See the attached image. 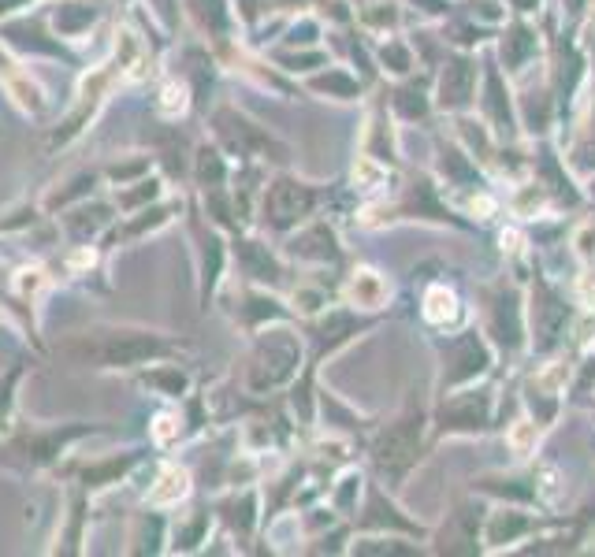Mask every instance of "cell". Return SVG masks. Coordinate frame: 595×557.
Masks as SVG:
<instances>
[{
  "mask_svg": "<svg viewBox=\"0 0 595 557\" xmlns=\"http://www.w3.org/2000/svg\"><path fill=\"white\" fill-rule=\"evenodd\" d=\"M56 353L75 368H93V372H131L146 364L168 361L179 353V342L149 327H119L97 324L86 331H71L60 338Z\"/></svg>",
  "mask_w": 595,
  "mask_h": 557,
  "instance_id": "6da1fadb",
  "label": "cell"
},
{
  "mask_svg": "<svg viewBox=\"0 0 595 557\" xmlns=\"http://www.w3.org/2000/svg\"><path fill=\"white\" fill-rule=\"evenodd\" d=\"M93 424H60V428H30L12 439V454H19L30 468H45L67 454V446L93 435Z\"/></svg>",
  "mask_w": 595,
  "mask_h": 557,
  "instance_id": "7a4b0ae2",
  "label": "cell"
},
{
  "mask_svg": "<svg viewBox=\"0 0 595 557\" xmlns=\"http://www.w3.org/2000/svg\"><path fill=\"white\" fill-rule=\"evenodd\" d=\"M294 364H298V346L283 331H268L250 357V372H246L250 390H272L287 383L294 376Z\"/></svg>",
  "mask_w": 595,
  "mask_h": 557,
  "instance_id": "3957f363",
  "label": "cell"
},
{
  "mask_svg": "<svg viewBox=\"0 0 595 557\" xmlns=\"http://www.w3.org/2000/svg\"><path fill=\"white\" fill-rule=\"evenodd\" d=\"M317 205V190L298 179H276L265 194V223L276 231H291Z\"/></svg>",
  "mask_w": 595,
  "mask_h": 557,
  "instance_id": "277c9868",
  "label": "cell"
},
{
  "mask_svg": "<svg viewBox=\"0 0 595 557\" xmlns=\"http://www.w3.org/2000/svg\"><path fill=\"white\" fill-rule=\"evenodd\" d=\"M212 130H216V138H220V145H224L227 153L235 156H261L268 149H279L276 138L265 127H257L253 119H246L235 108H216Z\"/></svg>",
  "mask_w": 595,
  "mask_h": 557,
  "instance_id": "5b68a950",
  "label": "cell"
},
{
  "mask_svg": "<svg viewBox=\"0 0 595 557\" xmlns=\"http://www.w3.org/2000/svg\"><path fill=\"white\" fill-rule=\"evenodd\" d=\"M417 435H421V428H417L413 420H406V424L384 431L380 442H376V461H380V468L402 472V468L410 465L413 454H417Z\"/></svg>",
  "mask_w": 595,
  "mask_h": 557,
  "instance_id": "8992f818",
  "label": "cell"
},
{
  "mask_svg": "<svg viewBox=\"0 0 595 557\" xmlns=\"http://www.w3.org/2000/svg\"><path fill=\"white\" fill-rule=\"evenodd\" d=\"M138 383L149 387L153 394H160V398H183L186 390H190V376L172 361H157L138 368Z\"/></svg>",
  "mask_w": 595,
  "mask_h": 557,
  "instance_id": "52a82bcc",
  "label": "cell"
},
{
  "mask_svg": "<svg viewBox=\"0 0 595 557\" xmlns=\"http://www.w3.org/2000/svg\"><path fill=\"white\" fill-rule=\"evenodd\" d=\"M97 23V4H82V0H60L53 8V34L56 38L75 41L82 38L90 26Z\"/></svg>",
  "mask_w": 595,
  "mask_h": 557,
  "instance_id": "ba28073f",
  "label": "cell"
},
{
  "mask_svg": "<svg viewBox=\"0 0 595 557\" xmlns=\"http://www.w3.org/2000/svg\"><path fill=\"white\" fill-rule=\"evenodd\" d=\"M186 494H190V476H186V468L164 465L157 472V483H149L146 502L153 509H172V506H179V502H183Z\"/></svg>",
  "mask_w": 595,
  "mask_h": 557,
  "instance_id": "9c48e42d",
  "label": "cell"
},
{
  "mask_svg": "<svg viewBox=\"0 0 595 557\" xmlns=\"http://www.w3.org/2000/svg\"><path fill=\"white\" fill-rule=\"evenodd\" d=\"M131 465H134V454L101 457V461H90V465H82L79 480H82V487H86V491L97 494V491H105V487H112V483L123 480V472H127Z\"/></svg>",
  "mask_w": 595,
  "mask_h": 557,
  "instance_id": "30bf717a",
  "label": "cell"
},
{
  "mask_svg": "<svg viewBox=\"0 0 595 557\" xmlns=\"http://www.w3.org/2000/svg\"><path fill=\"white\" fill-rule=\"evenodd\" d=\"M112 223V208L108 205H79L71 208V212H64V227L71 231V238L75 242H90V234H101Z\"/></svg>",
  "mask_w": 595,
  "mask_h": 557,
  "instance_id": "8fae6325",
  "label": "cell"
},
{
  "mask_svg": "<svg viewBox=\"0 0 595 557\" xmlns=\"http://www.w3.org/2000/svg\"><path fill=\"white\" fill-rule=\"evenodd\" d=\"M160 197H164V182L142 175V179L127 182V186H119V190H116V205L123 208V212H138V208L157 205Z\"/></svg>",
  "mask_w": 595,
  "mask_h": 557,
  "instance_id": "7c38bea8",
  "label": "cell"
},
{
  "mask_svg": "<svg viewBox=\"0 0 595 557\" xmlns=\"http://www.w3.org/2000/svg\"><path fill=\"white\" fill-rule=\"evenodd\" d=\"M172 212H179V205L175 201H168V205H153V208H138L134 216L138 220H131V223H123V231H112V238H142V234H153V231H160V227H168V220H172Z\"/></svg>",
  "mask_w": 595,
  "mask_h": 557,
  "instance_id": "4fadbf2b",
  "label": "cell"
},
{
  "mask_svg": "<svg viewBox=\"0 0 595 557\" xmlns=\"http://www.w3.org/2000/svg\"><path fill=\"white\" fill-rule=\"evenodd\" d=\"M473 64H465V60H454L447 67V75H443V104L450 108H462L469 97H473Z\"/></svg>",
  "mask_w": 595,
  "mask_h": 557,
  "instance_id": "5bb4252c",
  "label": "cell"
},
{
  "mask_svg": "<svg viewBox=\"0 0 595 557\" xmlns=\"http://www.w3.org/2000/svg\"><path fill=\"white\" fill-rule=\"evenodd\" d=\"M238 260H242V272L250 275V279H261V283H276L279 279L276 260L268 257L257 242H238Z\"/></svg>",
  "mask_w": 595,
  "mask_h": 557,
  "instance_id": "9a60e30c",
  "label": "cell"
},
{
  "mask_svg": "<svg viewBox=\"0 0 595 557\" xmlns=\"http://www.w3.org/2000/svg\"><path fill=\"white\" fill-rule=\"evenodd\" d=\"M205 535H209V513L198 509V513L183 517L172 528V550H183V554L186 550H198V546L205 543Z\"/></svg>",
  "mask_w": 595,
  "mask_h": 557,
  "instance_id": "2e32d148",
  "label": "cell"
},
{
  "mask_svg": "<svg viewBox=\"0 0 595 557\" xmlns=\"http://www.w3.org/2000/svg\"><path fill=\"white\" fill-rule=\"evenodd\" d=\"M4 86H8V93H12L15 104L23 112H41L45 108V90L30 75H23V71H12V75L4 78Z\"/></svg>",
  "mask_w": 595,
  "mask_h": 557,
  "instance_id": "e0dca14e",
  "label": "cell"
},
{
  "mask_svg": "<svg viewBox=\"0 0 595 557\" xmlns=\"http://www.w3.org/2000/svg\"><path fill=\"white\" fill-rule=\"evenodd\" d=\"M294 253L298 257H309V260H335V234L328 227H309V231L294 242Z\"/></svg>",
  "mask_w": 595,
  "mask_h": 557,
  "instance_id": "ac0fdd59",
  "label": "cell"
},
{
  "mask_svg": "<svg viewBox=\"0 0 595 557\" xmlns=\"http://www.w3.org/2000/svg\"><path fill=\"white\" fill-rule=\"evenodd\" d=\"M164 528H168V524H164V520H153V528H149V513H142V517H138V524H134V535H131V543H142L138 546V550H134V554H160V550H164Z\"/></svg>",
  "mask_w": 595,
  "mask_h": 557,
  "instance_id": "d6986e66",
  "label": "cell"
},
{
  "mask_svg": "<svg viewBox=\"0 0 595 557\" xmlns=\"http://www.w3.org/2000/svg\"><path fill=\"white\" fill-rule=\"evenodd\" d=\"M93 182H97V171H82V175H75V179L67 182L64 190H56V194L45 201V208H67L71 201H79V197H90Z\"/></svg>",
  "mask_w": 595,
  "mask_h": 557,
  "instance_id": "ffe728a7",
  "label": "cell"
},
{
  "mask_svg": "<svg viewBox=\"0 0 595 557\" xmlns=\"http://www.w3.org/2000/svg\"><path fill=\"white\" fill-rule=\"evenodd\" d=\"M23 364H15L8 376H0V431L12 424V409H15V387H19V379H23Z\"/></svg>",
  "mask_w": 595,
  "mask_h": 557,
  "instance_id": "44dd1931",
  "label": "cell"
},
{
  "mask_svg": "<svg viewBox=\"0 0 595 557\" xmlns=\"http://www.w3.org/2000/svg\"><path fill=\"white\" fill-rule=\"evenodd\" d=\"M224 160H220V153L216 149H201L198 153V182L205 186V190H216L220 182H224Z\"/></svg>",
  "mask_w": 595,
  "mask_h": 557,
  "instance_id": "7402d4cb",
  "label": "cell"
},
{
  "mask_svg": "<svg viewBox=\"0 0 595 557\" xmlns=\"http://www.w3.org/2000/svg\"><path fill=\"white\" fill-rule=\"evenodd\" d=\"M186 104H190V90H186L179 78H172V82H164V90H160V101L157 108L164 112V116H179V112H186Z\"/></svg>",
  "mask_w": 595,
  "mask_h": 557,
  "instance_id": "603a6c76",
  "label": "cell"
},
{
  "mask_svg": "<svg viewBox=\"0 0 595 557\" xmlns=\"http://www.w3.org/2000/svg\"><path fill=\"white\" fill-rule=\"evenodd\" d=\"M350 294H354V301L357 305H365V301H376L380 298V283H376V279H372V272H361L354 279V286H350Z\"/></svg>",
  "mask_w": 595,
  "mask_h": 557,
  "instance_id": "cb8c5ba5",
  "label": "cell"
},
{
  "mask_svg": "<svg viewBox=\"0 0 595 557\" xmlns=\"http://www.w3.org/2000/svg\"><path fill=\"white\" fill-rule=\"evenodd\" d=\"M175 435H179V416H175V413H160L157 424H153V439H157L160 446H168Z\"/></svg>",
  "mask_w": 595,
  "mask_h": 557,
  "instance_id": "d4e9b609",
  "label": "cell"
},
{
  "mask_svg": "<svg viewBox=\"0 0 595 557\" xmlns=\"http://www.w3.org/2000/svg\"><path fill=\"white\" fill-rule=\"evenodd\" d=\"M313 86H317V90H335L339 97H350V93H354V82H350V78H346L343 71H331V75L317 78Z\"/></svg>",
  "mask_w": 595,
  "mask_h": 557,
  "instance_id": "484cf974",
  "label": "cell"
},
{
  "mask_svg": "<svg viewBox=\"0 0 595 557\" xmlns=\"http://www.w3.org/2000/svg\"><path fill=\"white\" fill-rule=\"evenodd\" d=\"M525 49H532V38H529V30H521V26H517L514 30V38H510V60H521V52Z\"/></svg>",
  "mask_w": 595,
  "mask_h": 557,
  "instance_id": "4316f807",
  "label": "cell"
},
{
  "mask_svg": "<svg viewBox=\"0 0 595 557\" xmlns=\"http://www.w3.org/2000/svg\"><path fill=\"white\" fill-rule=\"evenodd\" d=\"M23 8H30V0H0V19L23 12Z\"/></svg>",
  "mask_w": 595,
  "mask_h": 557,
  "instance_id": "83f0119b",
  "label": "cell"
},
{
  "mask_svg": "<svg viewBox=\"0 0 595 557\" xmlns=\"http://www.w3.org/2000/svg\"><path fill=\"white\" fill-rule=\"evenodd\" d=\"M157 12L160 15H172V0H157Z\"/></svg>",
  "mask_w": 595,
  "mask_h": 557,
  "instance_id": "f1b7e54d",
  "label": "cell"
}]
</instances>
